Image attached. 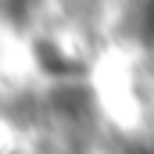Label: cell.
Here are the masks:
<instances>
[{
    "label": "cell",
    "instance_id": "1",
    "mask_svg": "<svg viewBox=\"0 0 154 154\" xmlns=\"http://www.w3.org/2000/svg\"><path fill=\"white\" fill-rule=\"evenodd\" d=\"M0 154H36L29 143H7V147H0Z\"/></svg>",
    "mask_w": 154,
    "mask_h": 154
}]
</instances>
